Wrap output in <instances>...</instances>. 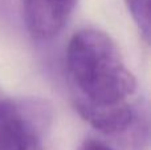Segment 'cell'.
Returning a JSON list of instances; mask_svg holds the SVG:
<instances>
[{"instance_id": "5", "label": "cell", "mask_w": 151, "mask_h": 150, "mask_svg": "<svg viewBox=\"0 0 151 150\" xmlns=\"http://www.w3.org/2000/svg\"><path fill=\"white\" fill-rule=\"evenodd\" d=\"M78 150H113L109 145L97 140H86Z\"/></svg>"}, {"instance_id": "1", "label": "cell", "mask_w": 151, "mask_h": 150, "mask_svg": "<svg viewBox=\"0 0 151 150\" xmlns=\"http://www.w3.org/2000/svg\"><path fill=\"white\" fill-rule=\"evenodd\" d=\"M65 65L74 108L86 122L109 136L137 126V80L109 35L91 28L76 32L66 48Z\"/></svg>"}, {"instance_id": "2", "label": "cell", "mask_w": 151, "mask_h": 150, "mask_svg": "<svg viewBox=\"0 0 151 150\" xmlns=\"http://www.w3.org/2000/svg\"><path fill=\"white\" fill-rule=\"evenodd\" d=\"M41 116L32 105L0 100V150H42Z\"/></svg>"}, {"instance_id": "4", "label": "cell", "mask_w": 151, "mask_h": 150, "mask_svg": "<svg viewBox=\"0 0 151 150\" xmlns=\"http://www.w3.org/2000/svg\"><path fill=\"white\" fill-rule=\"evenodd\" d=\"M125 4L130 12L133 20L135 21L138 31L146 43H150V8L149 0H125Z\"/></svg>"}, {"instance_id": "3", "label": "cell", "mask_w": 151, "mask_h": 150, "mask_svg": "<svg viewBox=\"0 0 151 150\" xmlns=\"http://www.w3.org/2000/svg\"><path fill=\"white\" fill-rule=\"evenodd\" d=\"M77 0H23L28 33L39 41L56 37L70 19Z\"/></svg>"}]
</instances>
